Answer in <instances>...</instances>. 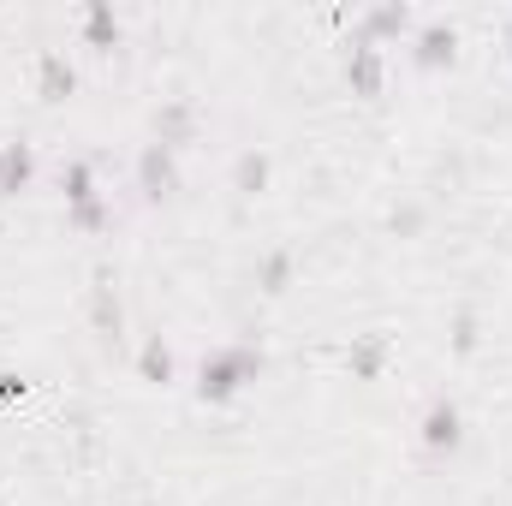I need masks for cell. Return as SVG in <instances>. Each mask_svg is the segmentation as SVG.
Here are the masks:
<instances>
[{"mask_svg": "<svg viewBox=\"0 0 512 506\" xmlns=\"http://www.w3.org/2000/svg\"><path fill=\"white\" fill-rule=\"evenodd\" d=\"M30 179V149L24 143H6L0 149V191H18Z\"/></svg>", "mask_w": 512, "mask_h": 506, "instance_id": "3957f363", "label": "cell"}, {"mask_svg": "<svg viewBox=\"0 0 512 506\" xmlns=\"http://www.w3.org/2000/svg\"><path fill=\"white\" fill-rule=\"evenodd\" d=\"M143 370H149V376H167L173 364H167V352H161V346H149V352H143Z\"/></svg>", "mask_w": 512, "mask_h": 506, "instance_id": "8992f818", "label": "cell"}, {"mask_svg": "<svg viewBox=\"0 0 512 506\" xmlns=\"http://www.w3.org/2000/svg\"><path fill=\"white\" fill-rule=\"evenodd\" d=\"M423 441L441 453V447H459V411L447 405V399H435L429 405V423H423Z\"/></svg>", "mask_w": 512, "mask_h": 506, "instance_id": "7a4b0ae2", "label": "cell"}, {"mask_svg": "<svg viewBox=\"0 0 512 506\" xmlns=\"http://www.w3.org/2000/svg\"><path fill=\"white\" fill-rule=\"evenodd\" d=\"M167 179H173V167H167V155H161V149H149V155H143V185L155 191V185H167ZM155 197H161V191H155Z\"/></svg>", "mask_w": 512, "mask_h": 506, "instance_id": "277c9868", "label": "cell"}, {"mask_svg": "<svg viewBox=\"0 0 512 506\" xmlns=\"http://www.w3.org/2000/svg\"><path fill=\"white\" fill-rule=\"evenodd\" d=\"M48 90H72V72L60 60H48Z\"/></svg>", "mask_w": 512, "mask_h": 506, "instance_id": "52a82bcc", "label": "cell"}, {"mask_svg": "<svg viewBox=\"0 0 512 506\" xmlns=\"http://www.w3.org/2000/svg\"><path fill=\"white\" fill-rule=\"evenodd\" d=\"M376 72H382V66H376V54L364 48V54H358V66H352V78H358V90H376Z\"/></svg>", "mask_w": 512, "mask_h": 506, "instance_id": "5b68a950", "label": "cell"}, {"mask_svg": "<svg viewBox=\"0 0 512 506\" xmlns=\"http://www.w3.org/2000/svg\"><path fill=\"white\" fill-rule=\"evenodd\" d=\"M256 370H262V358L239 352V346H227V352L203 358V399H233V393L256 376Z\"/></svg>", "mask_w": 512, "mask_h": 506, "instance_id": "6da1fadb", "label": "cell"}]
</instances>
